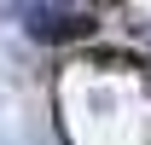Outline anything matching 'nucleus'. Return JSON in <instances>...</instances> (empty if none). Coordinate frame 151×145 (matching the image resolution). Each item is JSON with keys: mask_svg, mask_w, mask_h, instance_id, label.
Masks as SVG:
<instances>
[{"mask_svg": "<svg viewBox=\"0 0 151 145\" xmlns=\"http://www.w3.org/2000/svg\"><path fill=\"white\" fill-rule=\"evenodd\" d=\"M29 35H35V41L93 35V12H81V6H35V12H29Z\"/></svg>", "mask_w": 151, "mask_h": 145, "instance_id": "nucleus-1", "label": "nucleus"}]
</instances>
